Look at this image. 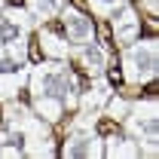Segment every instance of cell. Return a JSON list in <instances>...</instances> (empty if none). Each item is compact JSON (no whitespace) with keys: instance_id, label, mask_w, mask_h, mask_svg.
I'll return each instance as SVG.
<instances>
[{"instance_id":"cell-13","label":"cell","mask_w":159,"mask_h":159,"mask_svg":"<svg viewBox=\"0 0 159 159\" xmlns=\"http://www.w3.org/2000/svg\"><path fill=\"white\" fill-rule=\"evenodd\" d=\"M64 6H67V0H25L28 16L34 21H40V25H46L49 19H55Z\"/></svg>"},{"instance_id":"cell-1","label":"cell","mask_w":159,"mask_h":159,"mask_svg":"<svg viewBox=\"0 0 159 159\" xmlns=\"http://www.w3.org/2000/svg\"><path fill=\"white\" fill-rule=\"evenodd\" d=\"M0 156H55L52 122L40 116L34 107L21 101H3V125H0Z\"/></svg>"},{"instance_id":"cell-10","label":"cell","mask_w":159,"mask_h":159,"mask_svg":"<svg viewBox=\"0 0 159 159\" xmlns=\"http://www.w3.org/2000/svg\"><path fill=\"white\" fill-rule=\"evenodd\" d=\"M110 95H113L110 80H107V77H95L89 92H80V101H77L80 113H83V116H92V119L104 116V107H107Z\"/></svg>"},{"instance_id":"cell-16","label":"cell","mask_w":159,"mask_h":159,"mask_svg":"<svg viewBox=\"0 0 159 159\" xmlns=\"http://www.w3.org/2000/svg\"><path fill=\"white\" fill-rule=\"evenodd\" d=\"M0 12H3V0H0Z\"/></svg>"},{"instance_id":"cell-3","label":"cell","mask_w":159,"mask_h":159,"mask_svg":"<svg viewBox=\"0 0 159 159\" xmlns=\"http://www.w3.org/2000/svg\"><path fill=\"white\" fill-rule=\"evenodd\" d=\"M129 132V138L138 144L141 156H156V141H159V104L156 98L129 101L125 113L119 119Z\"/></svg>"},{"instance_id":"cell-12","label":"cell","mask_w":159,"mask_h":159,"mask_svg":"<svg viewBox=\"0 0 159 159\" xmlns=\"http://www.w3.org/2000/svg\"><path fill=\"white\" fill-rule=\"evenodd\" d=\"M101 144H104V156H110V159H135V156H141L138 144L129 138V135H107V138H101Z\"/></svg>"},{"instance_id":"cell-8","label":"cell","mask_w":159,"mask_h":159,"mask_svg":"<svg viewBox=\"0 0 159 159\" xmlns=\"http://www.w3.org/2000/svg\"><path fill=\"white\" fill-rule=\"evenodd\" d=\"M110 31H113V40H116L119 49H125L129 43H135L141 37V16L129 0L110 12Z\"/></svg>"},{"instance_id":"cell-11","label":"cell","mask_w":159,"mask_h":159,"mask_svg":"<svg viewBox=\"0 0 159 159\" xmlns=\"http://www.w3.org/2000/svg\"><path fill=\"white\" fill-rule=\"evenodd\" d=\"M40 49L46 52V58L52 61H70V43L61 37V34H55V31H49V28H40Z\"/></svg>"},{"instance_id":"cell-4","label":"cell","mask_w":159,"mask_h":159,"mask_svg":"<svg viewBox=\"0 0 159 159\" xmlns=\"http://www.w3.org/2000/svg\"><path fill=\"white\" fill-rule=\"evenodd\" d=\"M31 31H34V19L28 16V9L3 6V12H0V58L28 61Z\"/></svg>"},{"instance_id":"cell-7","label":"cell","mask_w":159,"mask_h":159,"mask_svg":"<svg viewBox=\"0 0 159 159\" xmlns=\"http://www.w3.org/2000/svg\"><path fill=\"white\" fill-rule=\"evenodd\" d=\"M58 19H61L64 40L70 43V49H77V46H83V43L95 40V21H92L89 12H83V9H77V6L67 3V6L58 12Z\"/></svg>"},{"instance_id":"cell-2","label":"cell","mask_w":159,"mask_h":159,"mask_svg":"<svg viewBox=\"0 0 159 159\" xmlns=\"http://www.w3.org/2000/svg\"><path fill=\"white\" fill-rule=\"evenodd\" d=\"M28 92L31 107L46 122H61L70 110H77L80 101V83L77 74L67 67V61H43L28 70Z\"/></svg>"},{"instance_id":"cell-5","label":"cell","mask_w":159,"mask_h":159,"mask_svg":"<svg viewBox=\"0 0 159 159\" xmlns=\"http://www.w3.org/2000/svg\"><path fill=\"white\" fill-rule=\"evenodd\" d=\"M156 64H159V46L156 40H135L122 49V77L129 86H144L156 77Z\"/></svg>"},{"instance_id":"cell-6","label":"cell","mask_w":159,"mask_h":159,"mask_svg":"<svg viewBox=\"0 0 159 159\" xmlns=\"http://www.w3.org/2000/svg\"><path fill=\"white\" fill-rule=\"evenodd\" d=\"M61 156H67V159H98V156H104V144H101V135L95 129V119L92 116L77 113L70 119Z\"/></svg>"},{"instance_id":"cell-14","label":"cell","mask_w":159,"mask_h":159,"mask_svg":"<svg viewBox=\"0 0 159 159\" xmlns=\"http://www.w3.org/2000/svg\"><path fill=\"white\" fill-rule=\"evenodd\" d=\"M89 3V9H92V16H98V19H110V12L119 9L125 0H86Z\"/></svg>"},{"instance_id":"cell-15","label":"cell","mask_w":159,"mask_h":159,"mask_svg":"<svg viewBox=\"0 0 159 159\" xmlns=\"http://www.w3.org/2000/svg\"><path fill=\"white\" fill-rule=\"evenodd\" d=\"M144 6H147V12H150V19L156 16V0H144Z\"/></svg>"},{"instance_id":"cell-9","label":"cell","mask_w":159,"mask_h":159,"mask_svg":"<svg viewBox=\"0 0 159 159\" xmlns=\"http://www.w3.org/2000/svg\"><path fill=\"white\" fill-rule=\"evenodd\" d=\"M70 58H77L83 64V70L89 74V77H107V67H110V52H107V46L98 43V40H89V43H83L77 46L74 52H70Z\"/></svg>"}]
</instances>
